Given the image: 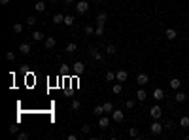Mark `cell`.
<instances>
[{"label":"cell","mask_w":189,"mask_h":140,"mask_svg":"<svg viewBox=\"0 0 189 140\" xmlns=\"http://www.w3.org/2000/svg\"><path fill=\"white\" fill-rule=\"evenodd\" d=\"M87 55H89V57H93L95 61H104V53H102V51H98L95 46H89V47H87Z\"/></svg>","instance_id":"obj_1"},{"label":"cell","mask_w":189,"mask_h":140,"mask_svg":"<svg viewBox=\"0 0 189 140\" xmlns=\"http://www.w3.org/2000/svg\"><path fill=\"white\" fill-rule=\"evenodd\" d=\"M72 72L76 74V76H81V74H85V64L81 61H76L72 64Z\"/></svg>","instance_id":"obj_2"},{"label":"cell","mask_w":189,"mask_h":140,"mask_svg":"<svg viewBox=\"0 0 189 140\" xmlns=\"http://www.w3.org/2000/svg\"><path fill=\"white\" fill-rule=\"evenodd\" d=\"M149 115L153 117V119H161V117H163V108H161L159 104L151 106V108H149Z\"/></svg>","instance_id":"obj_3"},{"label":"cell","mask_w":189,"mask_h":140,"mask_svg":"<svg viewBox=\"0 0 189 140\" xmlns=\"http://www.w3.org/2000/svg\"><path fill=\"white\" fill-rule=\"evenodd\" d=\"M163 129H164V127H163V123H161L159 119H155V121L149 125V131H151L153 134H163Z\"/></svg>","instance_id":"obj_4"},{"label":"cell","mask_w":189,"mask_h":140,"mask_svg":"<svg viewBox=\"0 0 189 140\" xmlns=\"http://www.w3.org/2000/svg\"><path fill=\"white\" fill-rule=\"evenodd\" d=\"M136 83L140 85V87H142V85H148L149 83V76H148L146 72H140L138 76H136Z\"/></svg>","instance_id":"obj_5"},{"label":"cell","mask_w":189,"mask_h":140,"mask_svg":"<svg viewBox=\"0 0 189 140\" xmlns=\"http://www.w3.org/2000/svg\"><path fill=\"white\" fill-rule=\"evenodd\" d=\"M87 9H89V4L85 2V0H80V2L76 4V12L77 13H87Z\"/></svg>","instance_id":"obj_6"},{"label":"cell","mask_w":189,"mask_h":140,"mask_svg":"<svg viewBox=\"0 0 189 140\" xmlns=\"http://www.w3.org/2000/svg\"><path fill=\"white\" fill-rule=\"evenodd\" d=\"M127 78H129V72H127V70H117V72H115V80H117L119 83L127 81Z\"/></svg>","instance_id":"obj_7"},{"label":"cell","mask_w":189,"mask_h":140,"mask_svg":"<svg viewBox=\"0 0 189 140\" xmlns=\"http://www.w3.org/2000/svg\"><path fill=\"white\" fill-rule=\"evenodd\" d=\"M112 119H114L115 123H121V121L125 119V114L121 112V110H114V112H112Z\"/></svg>","instance_id":"obj_8"},{"label":"cell","mask_w":189,"mask_h":140,"mask_svg":"<svg viewBox=\"0 0 189 140\" xmlns=\"http://www.w3.org/2000/svg\"><path fill=\"white\" fill-rule=\"evenodd\" d=\"M43 46H46V49H53L55 46H57V40H55L53 36H47L46 40H43Z\"/></svg>","instance_id":"obj_9"},{"label":"cell","mask_w":189,"mask_h":140,"mask_svg":"<svg viewBox=\"0 0 189 140\" xmlns=\"http://www.w3.org/2000/svg\"><path fill=\"white\" fill-rule=\"evenodd\" d=\"M108 125H110V117H106V115L102 114L100 117H98V127L104 131V129H108Z\"/></svg>","instance_id":"obj_10"},{"label":"cell","mask_w":189,"mask_h":140,"mask_svg":"<svg viewBox=\"0 0 189 140\" xmlns=\"http://www.w3.org/2000/svg\"><path fill=\"white\" fill-rule=\"evenodd\" d=\"M30 44H28V42H21V44H19V51L21 53H23V55H28V53H30Z\"/></svg>","instance_id":"obj_11"},{"label":"cell","mask_w":189,"mask_h":140,"mask_svg":"<svg viewBox=\"0 0 189 140\" xmlns=\"http://www.w3.org/2000/svg\"><path fill=\"white\" fill-rule=\"evenodd\" d=\"M153 99L157 100V102L163 100V99H164V91H163L161 87H155V89H153Z\"/></svg>","instance_id":"obj_12"},{"label":"cell","mask_w":189,"mask_h":140,"mask_svg":"<svg viewBox=\"0 0 189 140\" xmlns=\"http://www.w3.org/2000/svg\"><path fill=\"white\" fill-rule=\"evenodd\" d=\"M164 36H166V40H176L178 38V32L174 28H166L164 30Z\"/></svg>","instance_id":"obj_13"},{"label":"cell","mask_w":189,"mask_h":140,"mask_svg":"<svg viewBox=\"0 0 189 140\" xmlns=\"http://www.w3.org/2000/svg\"><path fill=\"white\" fill-rule=\"evenodd\" d=\"M174 100H176V102H185V100H187V95H185L183 91H176Z\"/></svg>","instance_id":"obj_14"},{"label":"cell","mask_w":189,"mask_h":140,"mask_svg":"<svg viewBox=\"0 0 189 140\" xmlns=\"http://www.w3.org/2000/svg\"><path fill=\"white\" fill-rule=\"evenodd\" d=\"M102 108H104V114H112V112L115 110V108H114V102H110V100L102 104Z\"/></svg>","instance_id":"obj_15"},{"label":"cell","mask_w":189,"mask_h":140,"mask_svg":"<svg viewBox=\"0 0 189 140\" xmlns=\"http://www.w3.org/2000/svg\"><path fill=\"white\" fill-rule=\"evenodd\" d=\"M146 99H148V93L144 91V89H138V91H136V100L144 102V100H146Z\"/></svg>","instance_id":"obj_16"},{"label":"cell","mask_w":189,"mask_h":140,"mask_svg":"<svg viewBox=\"0 0 189 140\" xmlns=\"http://www.w3.org/2000/svg\"><path fill=\"white\" fill-rule=\"evenodd\" d=\"M168 85H170V87H172L174 91H178V89H180V85H182V81L178 80V78H172V80L168 81Z\"/></svg>","instance_id":"obj_17"},{"label":"cell","mask_w":189,"mask_h":140,"mask_svg":"<svg viewBox=\"0 0 189 140\" xmlns=\"http://www.w3.org/2000/svg\"><path fill=\"white\" fill-rule=\"evenodd\" d=\"M106 19H108V15H106L104 12H100V13L96 15V25H104V23H106Z\"/></svg>","instance_id":"obj_18"},{"label":"cell","mask_w":189,"mask_h":140,"mask_svg":"<svg viewBox=\"0 0 189 140\" xmlns=\"http://www.w3.org/2000/svg\"><path fill=\"white\" fill-rule=\"evenodd\" d=\"M53 23H55V25H61V23H64V15H62V13H55V17H53Z\"/></svg>","instance_id":"obj_19"},{"label":"cell","mask_w":189,"mask_h":140,"mask_svg":"<svg viewBox=\"0 0 189 140\" xmlns=\"http://www.w3.org/2000/svg\"><path fill=\"white\" fill-rule=\"evenodd\" d=\"M106 53H108V55H115V53H117V47H115L114 44H108V46H106Z\"/></svg>","instance_id":"obj_20"},{"label":"cell","mask_w":189,"mask_h":140,"mask_svg":"<svg viewBox=\"0 0 189 140\" xmlns=\"http://www.w3.org/2000/svg\"><path fill=\"white\" fill-rule=\"evenodd\" d=\"M32 40H34V42H42V40H43V34H42L40 30H34V32H32Z\"/></svg>","instance_id":"obj_21"},{"label":"cell","mask_w":189,"mask_h":140,"mask_svg":"<svg viewBox=\"0 0 189 140\" xmlns=\"http://www.w3.org/2000/svg\"><path fill=\"white\" fill-rule=\"evenodd\" d=\"M74 21H76V19H74L72 15H64V23H62V25H66V27H72V25H74Z\"/></svg>","instance_id":"obj_22"},{"label":"cell","mask_w":189,"mask_h":140,"mask_svg":"<svg viewBox=\"0 0 189 140\" xmlns=\"http://www.w3.org/2000/svg\"><path fill=\"white\" fill-rule=\"evenodd\" d=\"M70 108H72L74 112H77V110H80V108H81V102H80V100H77V99H74V100H72V104H70Z\"/></svg>","instance_id":"obj_23"},{"label":"cell","mask_w":189,"mask_h":140,"mask_svg":"<svg viewBox=\"0 0 189 140\" xmlns=\"http://www.w3.org/2000/svg\"><path fill=\"white\" fill-rule=\"evenodd\" d=\"M34 9H36V12H40V13H42V12H46V4H43L42 0H40V2H36V4H34Z\"/></svg>","instance_id":"obj_24"},{"label":"cell","mask_w":189,"mask_h":140,"mask_svg":"<svg viewBox=\"0 0 189 140\" xmlns=\"http://www.w3.org/2000/svg\"><path fill=\"white\" fill-rule=\"evenodd\" d=\"M112 91H114L115 95H121V93H123V85H121V83L117 81V83L114 85V87H112Z\"/></svg>","instance_id":"obj_25"},{"label":"cell","mask_w":189,"mask_h":140,"mask_svg":"<svg viewBox=\"0 0 189 140\" xmlns=\"http://www.w3.org/2000/svg\"><path fill=\"white\" fill-rule=\"evenodd\" d=\"M36 23H38V19H36L34 15H28V17H27V25H28V27H34Z\"/></svg>","instance_id":"obj_26"},{"label":"cell","mask_w":189,"mask_h":140,"mask_svg":"<svg viewBox=\"0 0 189 140\" xmlns=\"http://www.w3.org/2000/svg\"><path fill=\"white\" fill-rule=\"evenodd\" d=\"M83 32H85V36H91V34H95V28H93L91 25H85V27H83Z\"/></svg>","instance_id":"obj_27"},{"label":"cell","mask_w":189,"mask_h":140,"mask_svg":"<svg viewBox=\"0 0 189 140\" xmlns=\"http://www.w3.org/2000/svg\"><path fill=\"white\" fill-rule=\"evenodd\" d=\"M93 114H95L96 117H100V115L104 114V108H102V106H95V108H93Z\"/></svg>","instance_id":"obj_28"},{"label":"cell","mask_w":189,"mask_h":140,"mask_svg":"<svg viewBox=\"0 0 189 140\" xmlns=\"http://www.w3.org/2000/svg\"><path fill=\"white\" fill-rule=\"evenodd\" d=\"M180 127H182V129H187V127H189V117H187V115H183L182 119H180Z\"/></svg>","instance_id":"obj_29"},{"label":"cell","mask_w":189,"mask_h":140,"mask_svg":"<svg viewBox=\"0 0 189 140\" xmlns=\"http://www.w3.org/2000/svg\"><path fill=\"white\" fill-rule=\"evenodd\" d=\"M76 49H77V46L74 44V42H70V44L66 46V53H76Z\"/></svg>","instance_id":"obj_30"},{"label":"cell","mask_w":189,"mask_h":140,"mask_svg":"<svg viewBox=\"0 0 189 140\" xmlns=\"http://www.w3.org/2000/svg\"><path fill=\"white\" fill-rule=\"evenodd\" d=\"M104 34V25H96L95 28V36H102Z\"/></svg>","instance_id":"obj_31"},{"label":"cell","mask_w":189,"mask_h":140,"mask_svg":"<svg viewBox=\"0 0 189 140\" xmlns=\"http://www.w3.org/2000/svg\"><path fill=\"white\" fill-rule=\"evenodd\" d=\"M13 32H15V34H21V32H23V25L15 23V25H13Z\"/></svg>","instance_id":"obj_32"},{"label":"cell","mask_w":189,"mask_h":140,"mask_svg":"<svg viewBox=\"0 0 189 140\" xmlns=\"http://www.w3.org/2000/svg\"><path fill=\"white\" fill-rule=\"evenodd\" d=\"M129 134H130L132 138H134V136H140V133H138L136 127H130V129H129Z\"/></svg>","instance_id":"obj_33"},{"label":"cell","mask_w":189,"mask_h":140,"mask_svg":"<svg viewBox=\"0 0 189 140\" xmlns=\"http://www.w3.org/2000/svg\"><path fill=\"white\" fill-rule=\"evenodd\" d=\"M115 80V72H106V81H114Z\"/></svg>","instance_id":"obj_34"},{"label":"cell","mask_w":189,"mask_h":140,"mask_svg":"<svg viewBox=\"0 0 189 140\" xmlns=\"http://www.w3.org/2000/svg\"><path fill=\"white\" fill-rule=\"evenodd\" d=\"M125 106H127V108H134V106H136V100H134V99H129V100L125 102Z\"/></svg>","instance_id":"obj_35"},{"label":"cell","mask_w":189,"mask_h":140,"mask_svg":"<svg viewBox=\"0 0 189 140\" xmlns=\"http://www.w3.org/2000/svg\"><path fill=\"white\" fill-rule=\"evenodd\" d=\"M17 138L19 140H28V133H25V131L23 133H17Z\"/></svg>","instance_id":"obj_36"},{"label":"cell","mask_w":189,"mask_h":140,"mask_svg":"<svg viewBox=\"0 0 189 140\" xmlns=\"http://www.w3.org/2000/svg\"><path fill=\"white\" fill-rule=\"evenodd\" d=\"M6 59H8V61H15V53H13V51H8V53H6Z\"/></svg>","instance_id":"obj_37"},{"label":"cell","mask_w":189,"mask_h":140,"mask_svg":"<svg viewBox=\"0 0 189 140\" xmlns=\"http://www.w3.org/2000/svg\"><path fill=\"white\" fill-rule=\"evenodd\" d=\"M174 129V123L172 121H166V125H164V131H172Z\"/></svg>","instance_id":"obj_38"},{"label":"cell","mask_w":189,"mask_h":140,"mask_svg":"<svg viewBox=\"0 0 189 140\" xmlns=\"http://www.w3.org/2000/svg\"><path fill=\"white\" fill-rule=\"evenodd\" d=\"M89 131H91V127H89V125H83V127H81V133H83V134H89Z\"/></svg>","instance_id":"obj_39"},{"label":"cell","mask_w":189,"mask_h":140,"mask_svg":"<svg viewBox=\"0 0 189 140\" xmlns=\"http://www.w3.org/2000/svg\"><path fill=\"white\" fill-rule=\"evenodd\" d=\"M9 133H13V134H17V133H19V127L12 125V127H9Z\"/></svg>","instance_id":"obj_40"},{"label":"cell","mask_w":189,"mask_h":140,"mask_svg":"<svg viewBox=\"0 0 189 140\" xmlns=\"http://www.w3.org/2000/svg\"><path fill=\"white\" fill-rule=\"evenodd\" d=\"M66 138H68V140H77V134H74V133H70L68 136H66Z\"/></svg>","instance_id":"obj_41"},{"label":"cell","mask_w":189,"mask_h":140,"mask_svg":"<svg viewBox=\"0 0 189 140\" xmlns=\"http://www.w3.org/2000/svg\"><path fill=\"white\" fill-rule=\"evenodd\" d=\"M0 4H2V6H8V4H9V0H0Z\"/></svg>","instance_id":"obj_42"},{"label":"cell","mask_w":189,"mask_h":140,"mask_svg":"<svg viewBox=\"0 0 189 140\" xmlns=\"http://www.w3.org/2000/svg\"><path fill=\"white\" fill-rule=\"evenodd\" d=\"M74 2V0H64V4H72Z\"/></svg>","instance_id":"obj_43"},{"label":"cell","mask_w":189,"mask_h":140,"mask_svg":"<svg viewBox=\"0 0 189 140\" xmlns=\"http://www.w3.org/2000/svg\"><path fill=\"white\" fill-rule=\"evenodd\" d=\"M93 2H96V4H100V2H102V0H93Z\"/></svg>","instance_id":"obj_44"},{"label":"cell","mask_w":189,"mask_h":140,"mask_svg":"<svg viewBox=\"0 0 189 140\" xmlns=\"http://www.w3.org/2000/svg\"><path fill=\"white\" fill-rule=\"evenodd\" d=\"M51 2H59V0H51Z\"/></svg>","instance_id":"obj_45"}]
</instances>
